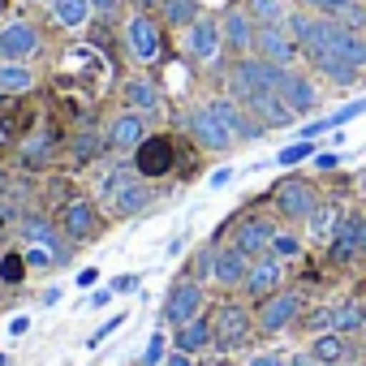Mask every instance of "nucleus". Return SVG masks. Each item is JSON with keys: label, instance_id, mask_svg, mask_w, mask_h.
<instances>
[{"label": "nucleus", "instance_id": "obj_44", "mask_svg": "<svg viewBox=\"0 0 366 366\" xmlns=\"http://www.w3.org/2000/svg\"><path fill=\"white\" fill-rule=\"evenodd\" d=\"M315 164H319L323 172H332V168L340 164V155H336V151H315Z\"/></svg>", "mask_w": 366, "mask_h": 366}, {"label": "nucleus", "instance_id": "obj_4", "mask_svg": "<svg viewBox=\"0 0 366 366\" xmlns=\"http://www.w3.org/2000/svg\"><path fill=\"white\" fill-rule=\"evenodd\" d=\"M199 310H203V280H194V276H181V280L168 289L159 319H164V323L177 332V327H186L190 319H199Z\"/></svg>", "mask_w": 366, "mask_h": 366}, {"label": "nucleus", "instance_id": "obj_45", "mask_svg": "<svg viewBox=\"0 0 366 366\" xmlns=\"http://www.w3.org/2000/svg\"><path fill=\"white\" fill-rule=\"evenodd\" d=\"M250 366H289V362H285L280 353H254V357H250Z\"/></svg>", "mask_w": 366, "mask_h": 366}, {"label": "nucleus", "instance_id": "obj_22", "mask_svg": "<svg viewBox=\"0 0 366 366\" xmlns=\"http://www.w3.org/2000/svg\"><path fill=\"white\" fill-rule=\"evenodd\" d=\"M52 155H56V138L44 129V134H35V138H26V142H22L18 164H22V168H31V172H39V168H52Z\"/></svg>", "mask_w": 366, "mask_h": 366}, {"label": "nucleus", "instance_id": "obj_14", "mask_svg": "<svg viewBox=\"0 0 366 366\" xmlns=\"http://www.w3.org/2000/svg\"><path fill=\"white\" fill-rule=\"evenodd\" d=\"M276 91H280V99L302 117V112H315L319 108V91H315V82L306 78V74H297V69H280V82H276Z\"/></svg>", "mask_w": 366, "mask_h": 366}, {"label": "nucleus", "instance_id": "obj_25", "mask_svg": "<svg viewBox=\"0 0 366 366\" xmlns=\"http://www.w3.org/2000/svg\"><path fill=\"white\" fill-rule=\"evenodd\" d=\"M310 353H315L319 366H345V362H349V345H345L340 332H319V336L310 340Z\"/></svg>", "mask_w": 366, "mask_h": 366}, {"label": "nucleus", "instance_id": "obj_21", "mask_svg": "<svg viewBox=\"0 0 366 366\" xmlns=\"http://www.w3.org/2000/svg\"><path fill=\"white\" fill-rule=\"evenodd\" d=\"M242 289H246L250 297H259V302L272 297V293L280 289V259H272V254H267V259H254V263H250V276H246Z\"/></svg>", "mask_w": 366, "mask_h": 366}, {"label": "nucleus", "instance_id": "obj_58", "mask_svg": "<svg viewBox=\"0 0 366 366\" xmlns=\"http://www.w3.org/2000/svg\"><path fill=\"white\" fill-rule=\"evenodd\" d=\"M0 259H5V254H0Z\"/></svg>", "mask_w": 366, "mask_h": 366}, {"label": "nucleus", "instance_id": "obj_42", "mask_svg": "<svg viewBox=\"0 0 366 366\" xmlns=\"http://www.w3.org/2000/svg\"><path fill=\"white\" fill-rule=\"evenodd\" d=\"M121 319H125V315H112V319H104V323H99V332H95V336H91V345H99V340H104V336H112V332H117V323H121Z\"/></svg>", "mask_w": 366, "mask_h": 366}, {"label": "nucleus", "instance_id": "obj_30", "mask_svg": "<svg viewBox=\"0 0 366 366\" xmlns=\"http://www.w3.org/2000/svg\"><path fill=\"white\" fill-rule=\"evenodd\" d=\"M310 65H315L327 82H336V86H353V82L362 78V69H353V65H349V61H340V56H315Z\"/></svg>", "mask_w": 366, "mask_h": 366}, {"label": "nucleus", "instance_id": "obj_38", "mask_svg": "<svg viewBox=\"0 0 366 366\" xmlns=\"http://www.w3.org/2000/svg\"><path fill=\"white\" fill-rule=\"evenodd\" d=\"M366 112V99H353V104H345V108H336L332 117H323L327 121V129H340V125H349L353 117H362Z\"/></svg>", "mask_w": 366, "mask_h": 366}, {"label": "nucleus", "instance_id": "obj_52", "mask_svg": "<svg viewBox=\"0 0 366 366\" xmlns=\"http://www.w3.org/2000/svg\"><path fill=\"white\" fill-rule=\"evenodd\" d=\"M108 297H112V289H95L91 293V306H108Z\"/></svg>", "mask_w": 366, "mask_h": 366}, {"label": "nucleus", "instance_id": "obj_55", "mask_svg": "<svg viewBox=\"0 0 366 366\" xmlns=\"http://www.w3.org/2000/svg\"><path fill=\"white\" fill-rule=\"evenodd\" d=\"M9 190V181H5V172H0V194H5Z\"/></svg>", "mask_w": 366, "mask_h": 366}, {"label": "nucleus", "instance_id": "obj_23", "mask_svg": "<svg viewBox=\"0 0 366 366\" xmlns=\"http://www.w3.org/2000/svg\"><path fill=\"white\" fill-rule=\"evenodd\" d=\"M121 95H125V104H129L134 112H159V108H164V95H159V86H155L151 78H129Z\"/></svg>", "mask_w": 366, "mask_h": 366}, {"label": "nucleus", "instance_id": "obj_41", "mask_svg": "<svg viewBox=\"0 0 366 366\" xmlns=\"http://www.w3.org/2000/svg\"><path fill=\"white\" fill-rule=\"evenodd\" d=\"M108 289H112V293H138V276H134V272H125V276H117Z\"/></svg>", "mask_w": 366, "mask_h": 366}, {"label": "nucleus", "instance_id": "obj_5", "mask_svg": "<svg viewBox=\"0 0 366 366\" xmlns=\"http://www.w3.org/2000/svg\"><path fill=\"white\" fill-rule=\"evenodd\" d=\"M250 332H254V319H250V310H246V306H237V302L216 306V315H212V345H216L220 353H229V349L246 345V340H250Z\"/></svg>", "mask_w": 366, "mask_h": 366}, {"label": "nucleus", "instance_id": "obj_3", "mask_svg": "<svg viewBox=\"0 0 366 366\" xmlns=\"http://www.w3.org/2000/svg\"><path fill=\"white\" fill-rule=\"evenodd\" d=\"M190 134L199 138V147L203 151H229L233 142H237V134H233V125H229V117L220 112V104L212 99V104H203V108H194L190 112Z\"/></svg>", "mask_w": 366, "mask_h": 366}, {"label": "nucleus", "instance_id": "obj_6", "mask_svg": "<svg viewBox=\"0 0 366 366\" xmlns=\"http://www.w3.org/2000/svg\"><path fill=\"white\" fill-rule=\"evenodd\" d=\"M125 44H129V56L138 65H155L164 56V26L151 14H134L125 22Z\"/></svg>", "mask_w": 366, "mask_h": 366}, {"label": "nucleus", "instance_id": "obj_19", "mask_svg": "<svg viewBox=\"0 0 366 366\" xmlns=\"http://www.w3.org/2000/svg\"><path fill=\"white\" fill-rule=\"evenodd\" d=\"M246 276H250V259H246L237 246L216 250V267H212V280H216V285H224V289H242Z\"/></svg>", "mask_w": 366, "mask_h": 366}, {"label": "nucleus", "instance_id": "obj_50", "mask_svg": "<svg viewBox=\"0 0 366 366\" xmlns=\"http://www.w3.org/2000/svg\"><path fill=\"white\" fill-rule=\"evenodd\" d=\"M9 216H18V207H14V203H9V199H5V194H0V224H5V220H9Z\"/></svg>", "mask_w": 366, "mask_h": 366}, {"label": "nucleus", "instance_id": "obj_16", "mask_svg": "<svg viewBox=\"0 0 366 366\" xmlns=\"http://www.w3.org/2000/svg\"><path fill=\"white\" fill-rule=\"evenodd\" d=\"M272 237H276V229H272L263 216H250V220H242V229L233 233V246L254 263V259H267V254H272Z\"/></svg>", "mask_w": 366, "mask_h": 366}, {"label": "nucleus", "instance_id": "obj_8", "mask_svg": "<svg viewBox=\"0 0 366 366\" xmlns=\"http://www.w3.org/2000/svg\"><path fill=\"white\" fill-rule=\"evenodd\" d=\"M302 319V297L297 293H289V289H276L272 297H263L259 302V315H254V327L259 332H267V336H276V332H285L289 323H297Z\"/></svg>", "mask_w": 366, "mask_h": 366}, {"label": "nucleus", "instance_id": "obj_39", "mask_svg": "<svg viewBox=\"0 0 366 366\" xmlns=\"http://www.w3.org/2000/svg\"><path fill=\"white\" fill-rule=\"evenodd\" d=\"M297 5H302V9H319L323 18H336V14H345V9L353 5V0H297Z\"/></svg>", "mask_w": 366, "mask_h": 366}, {"label": "nucleus", "instance_id": "obj_12", "mask_svg": "<svg viewBox=\"0 0 366 366\" xmlns=\"http://www.w3.org/2000/svg\"><path fill=\"white\" fill-rule=\"evenodd\" d=\"M220 44H224V35H220V22L216 18H194L190 26H186V56L190 61H216L220 56Z\"/></svg>", "mask_w": 366, "mask_h": 366}, {"label": "nucleus", "instance_id": "obj_59", "mask_svg": "<svg viewBox=\"0 0 366 366\" xmlns=\"http://www.w3.org/2000/svg\"><path fill=\"white\" fill-rule=\"evenodd\" d=\"M0 99H5V95H0Z\"/></svg>", "mask_w": 366, "mask_h": 366}, {"label": "nucleus", "instance_id": "obj_49", "mask_svg": "<svg viewBox=\"0 0 366 366\" xmlns=\"http://www.w3.org/2000/svg\"><path fill=\"white\" fill-rule=\"evenodd\" d=\"M164 366H199V362H194L190 353H168V362H164Z\"/></svg>", "mask_w": 366, "mask_h": 366}, {"label": "nucleus", "instance_id": "obj_56", "mask_svg": "<svg viewBox=\"0 0 366 366\" xmlns=\"http://www.w3.org/2000/svg\"><path fill=\"white\" fill-rule=\"evenodd\" d=\"M5 362H9V357H5V353H0V366H5Z\"/></svg>", "mask_w": 366, "mask_h": 366}, {"label": "nucleus", "instance_id": "obj_15", "mask_svg": "<svg viewBox=\"0 0 366 366\" xmlns=\"http://www.w3.org/2000/svg\"><path fill=\"white\" fill-rule=\"evenodd\" d=\"M246 112H250L254 121H263L267 129H285V125L297 121V112L280 99V91H259V95H250V99H246Z\"/></svg>", "mask_w": 366, "mask_h": 366}, {"label": "nucleus", "instance_id": "obj_10", "mask_svg": "<svg viewBox=\"0 0 366 366\" xmlns=\"http://www.w3.org/2000/svg\"><path fill=\"white\" fill-rule=\"evenodd\" d=\"M254 56L280 65V69H293V61L302 56V48L293 44V35L285 26H259L254 31Z\"/></svg>", "mask_w": 366, "mask_h": 366}, {"label": "nucleus", "instance_id": "obj_13", "mask_svg": "<svg viewBox=\"0 0 366 366\" xmlns=\"http://www.w3.org/2000/svg\"><path fill=\"white\" fill-rule=\"evenodd\" d=\"M61 233H65L74 246L91 242V237L99 233V212H95V203H91V199H74V203L61 212Z\"/></svg>", "mask_w": 366, "mask_h": 366}, {"label": "nucleus", "instance_id": "obj_27", "mask_svg": "<svg viewBox=\"0 0 366 366\" xmlns=\"http://www.w3.org/2000/svg\"><path fill=\"white\" fill-rule=\"evenodd\" d=\"M332 332H340V336H362L366 332V306L362 302H340V306H332Z\"/></svg>", "mask_w": 366, "mask_h": 366}, {"label": "nucleus", "instance_id": "obj_29", "mask_svg": "<svg viewBox=\"0 0 366 366\" xmlns=\"http://www.w3.org/2000/svg\"><path fill=\"white\" fill-rule=\"evenodd\" d=\"M194 18H199V0H159V22L164 26L186 31Z\"/></svg>", "mask_w": 366, "mask_h": 366}, {"label": "nucleus", "instance_id": "obj_11", "mask_svg": "<svg viewBox=\"0 0 366 366\" xmlns=\"http://www.w3.org/2000/svg\"><path fill=\"white\" fill-rule=\"evenodd\" d=\"M39 31H35V22H26V18H18V22H9L5 31H0V61H31L35 52H39Z\"/></svg>", "mask_w": 366, "mask_h": 366}, {"label": "nucleus", "instance_id": "obj_51", "mask_svg": "<svg viewBox=\"0 0 366 366\" xmlns=\"http://www.w3.org/2000/svg\"><path fill=\"white\" fill-rule=\"evenodd\" d=\"M289 366H319V362H315V353L306 349V353H293V362H289Z\"/></svg>", "mask_w": 366, "mask_h": 366}, {"label": "nucleus", "instance_id": "obj_26", "mask_svg": "<svg viewBox=\"0 0 366 366\" xmlns=\"http://www.w3.org/2000/svg\"><path fill=\"white\" fill-rule=\"evenodd\" d=\"M172 345H177V353H203L212 345V319H190L186 327H177Z\"/></svg>", "mask_w": 366, "mask_h": 366}, {"label": "nucleus", "instance_id": "obj_37", "mask_svg": "<svg viewBox=\"0 0 366 366\" xmlns=\"http://www.w3.org/2000/svg\"><path fill=\"white\" fill-rule=\"evenodd\" d=\"M297 254H302V237H297V233H276V237H272V259L289 263V259H297Z\"/></svg>", "mask_w": 366, "mask_h": 366}, {"label": "nucleus", "instance_id": "obj_18", "mask_svg": "<svg viewBox=\"0 0 366 366\" xmlns=\"http://www.w3.org/2000/svg\"><path fill=\"white\" fill-rule=\"evenodd\" d=\"M327 250H332V263H353L362 254V216H340Z\"/></svg>", "mask_w": 366, "mask_h": 366}, {"label": "nucleus", "instance_id": "obj_9", "mask_svg": "<svg viewBox=\"0 0 366 366\" xmlns=\"http://www.w3.org/2000/svg\"><path fill=\"white\" fill-rule=\"evenodd\" d=\"M272 199H276V212H280V216H289V220H310V216L319 212V194H315L310 181H302V177L280 181Z\"/></svg>", "mask_w": 366, "mask_h": 366}, {"label": "nucleus", "instance_id": "obj_33", "mask_svg": "<svg viewBox=\"0 0 366 366\" xmlns=\"http://www.w3.org/2000/svg\"><path fill=\"white\" fill-rule=\"evenodd\" d=\"M306 224H310V233H315L319 242H332V233H336V224H340V212H332V207H319V212H315Z\"/></svg>", "mask_w": 366, "mask_h": 366}, {"label": "nucleus", "instance_id": "obj_46", "mask_svg": "<svg viewBox=\"0 0 366 366\" xmlns=\"http://www.w3.org/2000/svg\"><path fill=\"white\" fill-rule=\"evenodd\" d=\"M229 181H233V168H216V172H212V181H207V186H212V190H224Z\"/></svg>", "mask_w": 366, "mask_h": 366}, {"label": "nucleus", "instance_id": "obj_57", "mask_svg": "<svg viewBox=\"0 0 366 366\" xmlns=\"http://www.w3.org/2000/svg\"><path fill=\"white\" fill-rule=\"evenodd\" d=\"M134 366H142V362H134Z\"/></svg>", "mask_w": 366, "mask_h": 366}, {"label": "nucleus", "instance_id": "obj_36", "mask_svg": "<svg viewBox=\"0 0 366 366\" xmlns=\"http://www.w3.org/2000/svg\"><path fill=\"white\" fill-rule=\"evenodd\" d=\"M138 362H142V366H164V362H168V336H164V332H151Z\"/></svg>", "mask_w": 366, "mask_h": 366}, {"label": "nucleus", "instance_id": "obj_17", "mask_svg": "<svg viewBox=\"0 0 366 366\" xmlns=\"http://www.w3.org/2000/svg\"><path fill=\"white\" fill-rule=\"evenodd\" d=\"M104 138H108L112 151H138L142 138H147V117L142 112H117L108 121V134Z\"/></svg>", "mask_w": 366, "mask_h": 366}, {"label": "nucleus", "instance_id": "obj_48", "mask_svg": "<svg viewBox=\"0 0 366 366\" xmlns=\"http://www.w3.org/2000/svg\"><path fill=\"white\" fill-rule=\"evenodd\" d=\"M26 332H31V319H26V315H18V319L9 323V336H26Z\"/></svg>", "mask_w": 366, "mask_h": 366}, {"label": "nucleus", "instance_id": "obj_7", "mask_svg": "<svg viewBox=\"0 0 366 366\" xmlns=\"http://www.w3.org/2000/svg\"><path fill=\"white\" fill-rule=\"evenodd\" d=\"M172 164H177V147H172L168 134H155V138L147 134L142 147L134 151V172H138L142 181H159V177H168Z\"/></svg>", "mask_w": 366, "mask_h": 366}, {"label": "nucleus", "instance_id": "obj_2", "mask_svg": "<svg viewBox=\"0 0 366 366\" xmlns=\"http://www.w3.org/2000/svg\"><path fill=\"white\" fill-rule=\"evenodd\" d=\"M104 194L112 199V212L125 216V220H129V216H142V212L151 207V190L142 186L138 172H121V168L108 172V177H104Z\"/></svg>", "mask_w": 366, "mask_h": 366}, {"label": "nucleus", "instance_id": "obj_35", "mask_svg": "<svg viewBox=\"0 0 366 366\" xmlns=\"http://www.w3.org/2000/svg\"><path fill=\"white\" fill-rule=\"evenodd\" d=\"M302 159H315V138H297L293 147H280V155H276V164H285V168H293Z\"/></svg>", "mask_w": 366, "mask_h": 366}, {"label": "nucleus", "instance_id": "obj_20", "mask_svg": "<svg viewBox=\"0 0 366 366\" xmlns=\"http://www.w3.org/2000/svg\"><path fill=\"white\" fill-rule=\"evenodd\" d=\"M254 18L246 14V9H224V26H220V35H224V44L233 48V52H254Z\"/></svg>", "mask_w": 366, "mask_h": 366}, {"label": "nucleus", "instance_id": "obj_24", "mask_svg": "<svg viewBox=\"0 0 366 366\" xmlns=\"http://www.w3.org/2000/svg\"><path fill=\"white\" fill-rule=\"evenodd\" d=\"M35 74L26 61H0V95H31Z\"/></svg>", "mask_w": 366, "mask_h": 366}, {"label": "nucleus", "instance_id": "obj_60", "mask_svg": "<svg viewBox=\"0 0 366 366\" xmlns=\"http://www.w3.org/2000/svg\"><path fill=\"white\" fill-rule=\"evenodd\" d=\"M362 336H366V332H362Z\"/></svg>", "mask_w": 366, "mask_h": 366}, {"label": "nucleus", "instance_id": "obj_28", "mask_svg": "<svg viewBox=\"0 0 366 366\" xmlns=\"http://www.w3.org/2000/svg\"><path fill=\"white\" fill-rule=\"evenodd\" d=\"M91 0H52V18H56V26H65V31H78V26H86L91 22Z\"/></svg>", "mask_w": 366, "mask_h": 366}, {"label": "nucleus", "instance_id": "obj_53", "mask_svg": "<svg viewBox=\"0 0 366 366\" xmlns=\"http://www.w3.org/2000/svg\"><path fill=\"white\" fill-rule=\"evenodd\" d=\"M134 9L138 14H151V9H159V0H134Z\"/></svg>", "mask_w": 366, "mask_h": 366}, {"label": "nucleus", "instance_id": "obj_32", "mask_svg": "<svg viewBox=\"0 0 366 366\" xmlns=\"http://www.w3.org/2000/svg\"><path fill=\"white\" fill-rule=\"evenodd\" d=\"M104 147H108V138H99L95 129H78V134H74V142H69V155H74L78 164H86V159H95Z\"/></svg>", "mask_w": 366, "mask_h": 366}, {"label": "nucleus", "instance_id": "obj_47", "mask_svg": "<svg viewBox=\"0 0 366 366\" xmlns=\"http://www.w3.org/2000/svg\"><path fill=\"white\" fill-rule=\"evenodd\" d=\"M95 280H99V272H95V267H86V272H78V289H82V293H86V289H91Z\"/></svg>", "mask_w": 366, "mask_h": 366}, {"label": "nucleus", "instance_id": "obj_1", "mask_svg": "<svg viewBox=\"0 0 366 366\" xmlns=\"http://www.w3.org/2000/svg\"><path fill=\"white\" fill-rule=\"evenodd\" d=\"M18 237H22L26 246H44V250H52L56 267H65V263L74 259V242L61 233V220H48V216H39V212H31V216L18 220Z\"/></svg>", "mask_w": 366, "mask_h": 366}, {"label": "nucleus", "instance_id": "obj_34", "mask_svg": "<svg viewBox=\"0 0 366 366\" xmlns=\"http://www.w3.org/2000/svg\"><path fill=\"white\" fill-rule=\"evenodd\" d=\"M22 276H26V254L9 250L5 259H0V285H22Z\"/></svg>", "mask_w": 366, "mask_h": 366}, {"label": "nucleus", "instance_id": "obj_31", "mask_svg": "<svg viewBox=\"0 0 366 366\" xmlns=\"http://www.w3.org/2000/svg\"><path fill=\"white\" fill-rule=\"evenodd\" d=\"M246 14L254 18V26H285V18H289L280 0H246Z\"/></svg>", "mask_w": 366, "mask_h": 366}, {"label": "nucleus", "instance_id": "obj_54", "mask_svg": "<svg viewBox=\"0 0 366 366\" xmlns=\"http://www.w3.org/2000/svg\"><path fill=\"white\" fill-rule=\"evenodd\" d=\"M362 254H366V216H362Z\"/></svg>", "mask_w": 366, "mask_h": 366}, {"label": "nucleus", "instance_id": "obj_43", "mask_svg": "<svg viewBox=\"0 0 366 366\" xmlns=\"http://www.w3.org/2000/svg\"><path fill=\"white\" fill-rule=\"evenodd\" d=\"M91 9H95V14H104V18H117L121 0H91Z\"/></svg>", "mask_w": 366, "mask_h": 366}, {"label": "nucleus", "instance_id": "obj_40", "mask_svg": "<svg viewBox=\"0 0 366 366\" xmlns=\"http://www.w3.org/2000/svg\"><path fill=\"white\" fill-rule=\"evenodd\" d=\"M22 254H26V267H56L52 250H44V246H26Z\"/></svg>", "mask_w": 366, "mask_h": 366}]
</instances>
